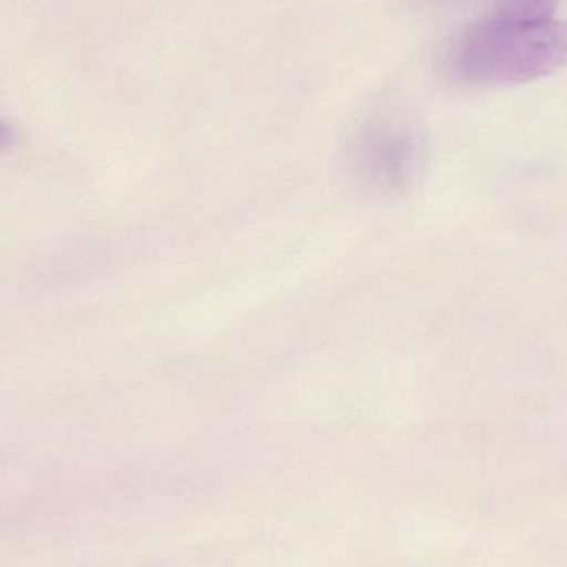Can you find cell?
I'll return each instance as SVG.
<instances>
[{"label":"cell","mask_w":567,"mask_h":567,"mask_svg":"<svg viewBox=\"0 0 567 567\" xmlns=\"http://www.w3.org/2000/svg\"><path fill=\"white\" fill-rule=\"evenodd\" d=\"M456 79L472 85L533 82L567 65V23L488 19L470 27L452 52Z\"/></svg>","instance_id":"cell-1"},{"label":"cell","mask_w":567,"mask_h":567,"mask_svg":"<svg viewBox=\"0 0 567 567\" xmlns=\"http://www.w3.org/2000/svg\"><path fill=\"white\" fill-rule=\"evenodd\" d=\"M558 9V0H496L492 17L512 22H546Z\"/></svg>","instance_id":"cell-2"},{"label":"cell","mask_w":567,"mask_h":567,"mask_svg":"<svg viewBox=\"0 0 567 567\" xmlns=\"http://www.w3.org/2000/svg\"><path fill=\"white\" fill-rule=\"evenodd\" d=\"M13 142V130L9 123L0 120V150L7 148Z\"/></svg>","instance_id":"cell-3"}]
</instances>
